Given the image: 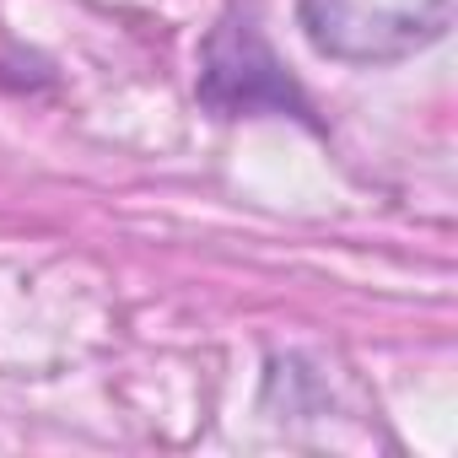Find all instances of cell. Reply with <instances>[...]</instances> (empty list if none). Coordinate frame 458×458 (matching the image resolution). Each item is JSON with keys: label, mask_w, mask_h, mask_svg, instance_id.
Instances as JSON below:
<instances>
[{"label": "cell", "mask_w": 458, "mask_h": 458, "mask_svg": "<svg viewBox=\"0 0 458 458\" xmlns=\"http://www.w3.org/2000/svg\"><path fill=\"white\" fill-rule=\"evenodd\" d=\"M458 0H302L308 38L351 65H388L453 28Z\"/></svg>", "instance_id": "1"}]
</instances>
